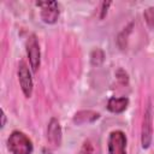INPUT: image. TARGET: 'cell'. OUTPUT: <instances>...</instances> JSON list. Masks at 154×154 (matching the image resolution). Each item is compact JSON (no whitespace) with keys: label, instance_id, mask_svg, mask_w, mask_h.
I'll return each mask as SVG.
<instances>
[{"label":"cell","instance_id":"obj_1","mask_svg":"<svg viewBox=\"0 0 154 154\" xmlns=\"http://www.w3.org/2000/svg\"><path fill=\"white\" fill-rule=\"evenodd\" d=\"M8 150L12 154H31L32 142L22 131H13L7 140Z\"/></svg>","mask_w":154,"mask_h":154},{"label":"cell","instance_id":"obj_2","mask_svg":"<svg viewBox=\"0 0 154 154\" xmlns=\"http://www.w3.org/2000/svg\"><path fill=\"white\" fill-rule=\"evenodd\" d=\"M108 154H126V136L122 130H114L107 140Z\"/></svg>","mask_w":154,"mask_h":154},{"label":"cell","instance_id":"obj_3","mask_svg":"<svg viewBox=\"0 0 154 154\" xmlns=\"http://www.w3.org/2000/svg\"><path fill=\"white\" fill-rule=\"evenodd\" d=\"M153 137V116H152V106L150 102L146 107L144 116H143V123H142V132H141V143L142 148L147 149L149 148L152 143Z\"/></svg>","mask_w":154,"mask_h":154},{"label":"cell","instance_id":"obj_4","mask_svg":"<svg viewBox=\"0 0 154 154\" xmlns=\"http://www.w3.org/2000/svg\"><path fill=\"white\" fill-rule=\"evenodd\" d=\"M36 6L41 7V18L47 24H54L59 17V8L57 1H38Z\"/></svg>","mask_w":154,"mask_h":154},{"label":"cell","instance_id":"obj_5","mask_svg":"<svg viewBox=\"0 0 154 154\" xmlns=\"http://www.w3.org/2000/svg\"><path fill=\"white\" fill-rule=\"evenodd\" d=\"M26 54L29 58V63L31 66L32 72H36L37 69L40 67V61H41V54H40V46L37 42L36 36L32 34L29 36L26 41Z\"/></svg>","mask_w":154,"mask_h":154},{"label":"cell","instance_id":"obj_6","mask_svg":"<svg viewBox=\"0 0 154 154\" xmlns=\"http://www.w3.org/2000/svg\"><path fill=\"white\" fill-rule=\"evenodd\" d=\"M18 81L22 88V91L24 94L25 97H30L32 94V78H31V73L28 69V66L20 61L18 65Z\"/></svg>","mask_w":154,"mask_h":154},{"label":"cell","instance_id":"obj_7","mask_svg":"<svg viewBox=\"0 0 154 154\" xmlns=\"http://www.w3.org/2000/svg\"><path fill=\"white\" fill-rule=\"evenodd\" d=\"M47 137L53 147H59L61 143V128L58 119L52 118L47 128Z\"/></svg>","mask_w":154,"mask_h":154},{"label":"cell","instance_id":"obj_8","mask_svg":"<svg viewBox=\"0 0 154 154\" xmlns=\"http://www.w3.org/2000/svg\"><path fill=\"white\" fill-rule=\"evenodd\" d=\"M129 105L128 97H111L107 102V109L112 113H122Z\"/></svg>","mask_w":154,"mask_h":154},{"label":"cell","instance_id":"obj_9","mask_svg":"<svg viewBox=\"0 0 154 154\" xmlns=\"http://www.w3.org/2000/svg\"><path fill=\"white\" fill-rule=\"evenodd\" d=\"M100 114L97 112H94V111H79L75 114L73 117V122L76 124H85V123H93L95 122L96 119H99Z\"/></svg>","mask_w":154,"mask_h":154},{"label":"cell","instance_id":"obj_10","mask_svg":"<svg viewBox=\"0 0 154 154\" xmlns=\"http://www.w3.org/2000/svg\"><path fill=\"white\" fill-rule=\"evenodd\" d=\"M103 59H105V54H103V52H102L101 49H99V48L94 49V51L91 52V54H90V61H91V64L95 65V66H99L100 64H102Z\"/></svg>","mask_w":154,"mask_h":154},{"label":"cell","instance_id":"obj_11","mask_svg":"<svg viewBox=\"0 0 154 154\" xmlns=\"http://www.w3.org/2000/svg\"><path fill=\"white\" fill-rule=\"evenodd\" d=\"M143 17H144V20H146L147 25L152 30H154V6L146 8L144 12H143Z\"/></svg>","mask_w":154,"mask_h":154},{"label":"cell","instance_id":"obj_12","mask_svg":"<svg viewBox=\"0 0 154 154\" xmlns=\"http://www.w3.org/2000/svg\"><path fill=\"white\" fill-rule=\"evenodd\" d=\"M116 76H117V79H118L122 84H126V83H128V73H126L123 69H119V70L116 72Z\"/></svg>","mask_w":154,"mask_h":154},{"label":"cell","instance_id":"obj_13","mask_svg":"<svg viewBox=\"0 0 154 154\" xmlns=\"http://www.w3.org/2000/svg\"><path fill=\"white\" fill-rule=\"evenodd\" d=\"M109 5H111V1L102 2V10H101V16H100V18H103V17H105V14L107 13V8H108Z\"/></svg>","mask_w":154,"mask_h":154},{"label":"cell","instance_id":"obj_14","mask_svg":"<svg viewBox=\"0 0 154 154\" xmlns=\"http://www.w3.org/2000/svg\"><path fill=\"white\" fill-rule=\"evenodd\" d=\"M5 123H6V116H5L4 109H1V128L5 126Z\"/></svg>","mask_w":154,"mask_h":154}]
</instances>
